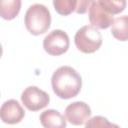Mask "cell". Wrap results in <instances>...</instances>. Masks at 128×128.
<instances>
[{"mask_svg": "<svg viewBox=\"0 0 128 128\" xmlns=\"http://www.w3.org/2000/svg\"><path fill=\"white\" fill-rule=\"evenodd\" d=\"M90 3L91 1H87V0H79L77 1V6H76V10L75 12L78 13V14H84L88 7L90 6Z\"/></svg>", "mask_w": 128, "mask_h": 128, "instance_id": "15", "label": "cell"}, {"mask_svg": "<svg viewBox=\"0 0 128 128\" xmlns=\"http://www.w3.org/2000/svg\"><path fill=\"white\" fill-rule=\"evenodd\" d=\"M112 128H120V127H119L117 124H113V123H112Z\"/></svg>", "mask_w": 128, "mask_h": 128, "instance_id": "16", "label": "cell"}, {"mask_svg": "<svg viewBox=\"0 0 128 128\" xmlns=\"http://www.w3.org/2000/svg\"><path fill=\"white\" fill-rule=\"evenodd\" d=\"M74 42L79 51L90 54L96 52L102 45V35L97 28L85 25L76 32Z\"/></svg>", "mask_w": 128, "mask_h": 128, "instance_id": "3", "label": "cell"}, {"mask_svg": "<svg viewBox=\"0 0 128 128\" xmlns=\"http://www.w3.org/2000/svg\"><path fill=\"white\" fill-rule=\"evenodd\" d=\"M43 48L52 56L64 54L69 48V37L67 33L60 29L51 31L43 40Z\"/></svg>", "mask_w": 128, "mask_h": 128, "instance_id": "4", "label": "cell"}, {"mask_svg": "<svg viewBox=\"0 0 128 128\" xmlns=\"http://www.w3.org/2000/svg\"><path fill=\"white\" fill-rule=\"evenodd\" d=\"M91 116V109L83 101H76L69 104L65 109V117L72 125H82L86 123Z\"/></svg>", "mask_w": 128, "mask_h": 128, "instance_id": "7", "label": "cell"}, {"mask_svg": "<svg viewBox=\"0 0 128 128\" xmlns=\"http://www.w3.org/2000/svg\"><path fill=\"white\" fill-rule=\"evenodd\" d=\"M51 85L56 96L61 99H70L79 94L82 78L74 68L61 66L53 73Z\"/></svg>", "mask_w": 128, "mask_h": 128, "instance_id": "1", "label": "cell"}, {"mask_svg": "<svg viewBox=\"0 0 128 128\" xmlns=\"http://www.w3.org/2000/svg\"><path fill=\"white\" fill-rule=\"evenodd\" d=\"M111 26V33L115 39L119 41L128 40V15L117 17Z\"/></svg>", "mask_w": 128, "mask_h": 128, "instance_id": "10", "label": "cell"}, {"mask_svg": "<svg viewBox=\"0 0 128 128\" xmlns=\"http://www.w3.org/2000/svg\"><path fill=\"white\" fill-rule=\"evenodd\" d=\"M89 21L91 26L99 29H106L110 27L114 21L113 16L106 8L102 6L100 1H91L89 6Z\"/></svg>", "mask_w": 128, "mask_h": 128, "instance_id": "6", "label": "cell"}, {"mask_svg": "<svg viewBox=\"0 0 128 128\" xmlns=\"http://www.w3.org/2000/svg\"><path fill=\"white\" fill-rule=\"evenodd\" d=\"M1 120L6 124L19 123L25 116V111L15 99L5 101L0 109Z\"/></svg>", "mask_w": 128, "mask_h": 128, "instance_id": "8", "label": "cell"}, {"mask_svg": "<svg viewBox=\"0 0 128 128\" xmlns=\"http://www.w3.org/2000/svg\"><path fill=\"white\" fill-rule=\"evenodd\" d=\"M100 3L102 4V6L104 8H106V10L113 14H118L120 12H122L125 7H126V1L125 0H99Z\"/></svg>", "mask_w": 128, "mask_h": 128, "instance_id": "13", "label": "cell"}, {"mask_svg": "<svg viewBox=\"0 0 128 128\" xmlns=\"http://www.w3.org/2000/svg\"><path fill=\"white\" fill-rule=\"evenodd\" d=\"M53 6L58 14L66 16L76 10L77 1L75 0H54Z\"/></svg>", "mask_w": 128, "mask_h": 128, "instance_id": "12", "label": "cell"}, {"mask_svg": "<svg viewBox=\"0 0 128 128\" xmlns=\"http://www.w3.org/2000/svg\"><path fill=\"white\" fill-rule=\"evenodd\" d=\"M26 29L32 35H40L45 33L51 24V14L48 8L42 4L31 5L24 17Z\"/></svg>", "mask_w": 128, "mask_h": 128, "instance_id": "2", "label": "cell"}, {"mask_svg": "<svg viewBox=\"0 0 128 128\" xmlns=\"http://www.w3.org/2000/svg\"><path fill=\"white\" fill-rule=\"evenodd\" d=\"M21 101L30 111H38L49 104V95L36 86L27 87L21 94Z\"/></svg>", "mask_w": 128, "mask_h": 128, "instance_id": "5", "label": "cell"}, {"mask_svg": "<svg viewBox=\"0 0 128 128\" xmlns=\"http://www.w3.org/2000/svg\"><path fill=\"white\" fill-rule=\"evenodd\" d=\"M85 128H112V123L103 116H94L86 122Z\"/></svg>", "mask_w": 128, "mask_h": 128, "instance_id": "14", "label": "cell"}, {"mask_svg": "<svg viewBox=\"0 0 128 128\" xmlns=\"http://www.w3.org/2000/svg\"><path fill=\"white\" fill-rule=\"evenodd\" d=\"M39 119L44 128H66V117L57 110H45L41 113Z\"/></svg>", "mask_w": 128, "mask_h": 128, "instance_id": "9", "label": "cell"}, {"mask_svg": "<svg viewBox=\"0 0 128 128\" xmlns=\"http://www.w3.org/2000/svg\"><path fill=\"white\" fill-rule=\"evenodd\" d=\"M20 8V0H2L0 2V15L5 20H12L19 14Z\"/></svg>", "mask_w": 128, "mask_h": 128, "instance_id": "11", "label": "cell"}]
</instances>
